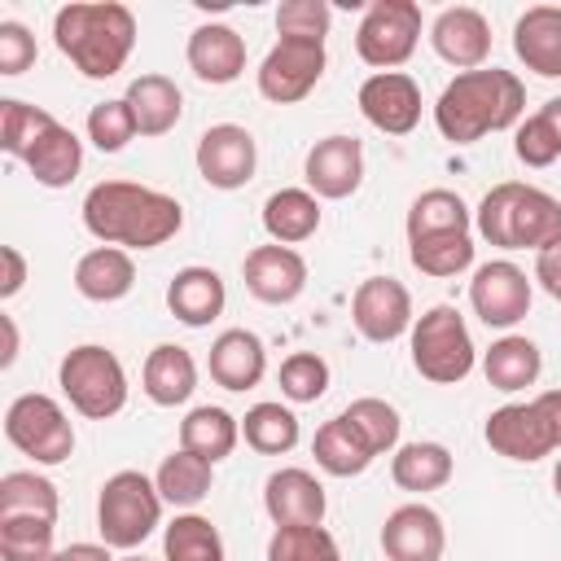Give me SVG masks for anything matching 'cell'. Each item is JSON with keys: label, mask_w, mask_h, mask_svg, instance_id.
Masks as SVG:
<instances>
[{"label": "cell", "mask_w": 561, "mask_h": 561, "mask_svg": "<svg viewBox=\"0 0 561 561\" xmlns=\"http://www.w3.org/2000/svg\"><path fill=\"white\" fill-rule=\"evenodd\" d=\"M324 66H329L324 44L280 35V39L267 48L263 66L254 70L259 96L272 101V105H294V101H302V96L324 79Z\"/></svg>", "instance_id": "11"}, {"label": "cell", "mask_w": 561, "mask_h": 561, "mask_svg": "<svg viewBox=\"0 0 561 561\" xmlns=\"http://www.w3.org/2000/svg\"><path fill=\"white\" fill-rule=\"evenodd\" d=\"M53 561H114V557H110V543H70V548H57Z\"/></svg>", "instance_id": "51"}, {"label": "cell", "mask_w": 561, "mask_h": 561, "mask_svg": "<svg viewBox=\"0 0 561 561\" xmlns=\"http://www.w3.org/2000/svg\"><path fill=\"white\" fill-rule=\"evenodd\" d=\"M83 228L101 245L118 250H158L184 228V206L149 184L101 180L83 197Z\"/></svg>", "instance_id": "1"}, {"label": "cell", "mask_w": 561, "mask_h": 561, "mask_svg": "<svg viewBox=\"0 0 561 561\" xmlns=\"http://www.w3.org/2000/svg\"><path fill=\"white\" fill-rule=\"evenodd\" d=\"M127 105L136 114L140 136H167V131H175V123L184 114V92L167 75H136L127 83Z\"/></svg>", "instance_id": "28"}, {"label": "cell", "mask_w": 561, "mask_h": 561, "mask_svg": "<svg viewBox=\"0 0 561 561\" xmlns=\"http://www.w3.org/2000/svg\"><path fill=\"white\" fill-rule=\"evenodd\" d=\"M48 517H0V561H53Z\"/></svg>", "instance_id": "40"}, {"label": "cell", "mask_w": 561, "mask_h": 561, "mask_svg": "<svg viewBox=\"0 0 561 561\" xmlns=\"http://www.w3.org/2000/svg\"><path fill=\"white\" fill-rule=\"evenodd\" d=\"M48 123H53L48 110L26 105V101H18V96H4V101H0V149H4L9 158H26V149L39 140V131H44Z\"/></svg>", "instance_id": "43"}, {"label": "cell", "mask_w": 561, "mask_h": 561, "mask_svg": "<svg viewBox=\"0 0 561 561\" xmlns=\"http://www.w3.org/2000/svg\"><path fill=\"white\" fill-rule=\"evenodd\" d=\"M443 548H447V530L430 504L412 500L386 513V526H381L386 561H443Z\"/></svg>", "instance_id": "18"}, {"label": "cell", "mask_w": 561, "mask_h": 561, "mask_svg": "<svg viewBox=\"0 0 561 561\" xmlns=\"http://www.w3.org/2000/svg\"><path fill=\"white\" fill-rule=\"evenodd\" d=\"M421 44V4L416 0H373L355 31V53L373 70L403 66Z\"/></svg>", "instance_id": "10"}, {"label": "cell", "mask_w": 561, "mask_h": 561, "mask_svg": "<svg viewBox=\"0 0 561 561\" xmlns=\"http://www.w3.org/2000/svg\"><path fill=\"white\" fill-rule=\"evenodd\" d=\"M35 66V35L22 22H0V75H22Z\"/></svg>", "instance_id": "48"}, {"label": "cell", "mask_w": 561, "mask_h": 561, "mask_svg": "<svg viewBox=\"0 0 561 561\" xmlns=\"http://www.w3.org/2000/svg\"><path fill=\"white\" fill-rule=\"evenodd\" d=\"M342 416L364 434V443H368L377 456H386V451L399 447V430H403V421H399L394 403H386V399H377V394H364V399L346 403Z\"/></svg>", "instance_id": "42"}, {"label": "cell", "mask_w": 561, "mask_h": 561, "mask_svg": "<svg viewBox=\"0 0 561 561\" xmlns=\"http://www.w3.org/2000/svg\"><path fill=\"white\" fill-rule=\"evenodd\" d=\"M224 302H228V289H224V276L215 267H197V263L180 267L167 285V307L188 329H206L210 320H219Z\"/></svg>", "instance_id": "24"}, {"label": "cell", "mask_w": 561, "mask_h": 561, "mask_svg": "<svg viewBox=\"0 0 561 561\" xmlns=\"http://www.w3.org/2000/svg\"><path fill=\"white\" fill-rule=\"evenodd\" d=\"M184 57H188V70L210 88L237 83L245 75V39L224 22H202L188 35Z\"/></svg>", "instance_id": "22"}, {"label": "cell", "mask_w": 561, "mask_h": 561, "mask_svg": "<svg viewBox=\"0 0 561 561\" xmlns=\"http://www.w3.org/2000/svg\"><path fill=\"white\" fill-rule=\"evenodd\" d=\"M197 175L210 184V188H245L254 180V167H259V145L254 136L241 127V123H215L202 131L197 140Z\"/></svg>", "instance_id": "13"}, {"label": "cell", "mask_w": 561, "mask_h": 561, "mask_svg": "<svg viewBox=\"0 0 561 561\" xmlns=\"http://www.w3.org/2000/svg\"><path fill=\"white\" fill-rule=\"evenodd\" d=\"M311 456H316V465H320L329 478H359V473L377 460V451L364 443V434H359L342 412L316 430Z\"/></svg>", "instance_id": "31"}, {"label": "cell", "mask_w": 561, "mask_h": 561, "mask_svg": "<svg viewBox=\"0 0 561 561\" xmlns=\"http://www.w3.org/2000/svg\"><path fill=\"white\" fill-rule=\"evenodd\" d=\"M329 390V364L316 351H294L280 364V394L289 403H316Z\"/></svg>", "instance_id": "45"}, {"label": "cell", "mask_w": 561, "mask_h": 561, "mask_svg": "<svg viewBox=\"0 0 561 561\" xmlns=\"http://www.w3.org/2000/svg\"><path fill=\"white\" fill-rule=\"evenodd\" d=\"M153 482H158V491H162L167 504H175V508H197V504L210 495L215 465L202 460V456H193V451H184V447H175V451L158 465Z\"/></svg>", "instance_id": "34"}, {"label": "cell", "mask_w": 561, "mask_h": 561, "mask_svg": "<svg viewBox=\"0 0 561 561\" xmlns=\"http://www.w3.org/2000/svg\"><path fill=\"white\" fill-rule=\"evenodd\" d=\"M263 228L276 245H298L320 232V197L311 188H276L263 202Z\"/></svg>", "instance_id": "32"}, {"label": "cell", "mask_w": 561, "mask_h": 561, "mask_svg": "<svg viewBox=\"0 0 561 561\" xmlns=\"http://www.w3.org/2000/svg\"><path fill=\"white\" fill-rule=\"evenodd\" d=\"M355 105L377 131L408 136L421 123V83L412 75H403V70H377V75H368L359 83Z\"/></svg>", "instance_id": "15"}, {"label": "cell", "mask_w": 561, "mask_h": 561, "mask_svg": "<svg viewBox=\"0 0 561 561\" xmlns=\"http://www.w3.org/2000/svg\"><path fill=\"white\" fill-rule=\"evenodd\" d=\"M0 324H4V359L0 364L9 368L18 359V324H13V316H0Z\"/></svg>", "instance_id": "53"}, {"label": "cell", "mask_w": 561, "mask_h": 561, "mask_svg": "<svg viewBox=\"0 0 561 561\" xmlns=\"http://www.w3.org/2000/svg\"><path fill=\"white\" fill-rule=\"evenodd\" d=\"M351 320L359 329L364 342L373 346H390L399 342L403 333H412V294L403 280L394 276H368L355 285L351 294Z\"/></svg>", "instance_id": "12"}, {"label": "cell", "mask_w": 561, "mask_h": 561, "mask_svg": "<svg viewBox=\"0 0 561 561\" xmlns=\"http://www.w3.org/2000/svg\"><path fill=\"white\" fill-rule=\"evenodd\" d=\"M241 438V421L228 412V408H215V403H202V408H188V416L180 421V447L219 465L232 456Z\"/></svg>", "instance_id": "33"}, {"label": "cell", "mask_w": 561, "mask_h": 561, "mask_svg": "<svg viewBox=\"0 0 561 561\" xmlns=\"http://www.w3.org/2000/svg\"><path fill=\"white\" fill-rule=\"evenodd\" d=\"M456 473V460L443 443H430V438H416V443H403L394 447L390 456V478L399 491H412V495H425V491H438L447 486Z\"/></svg>", "instance_id": "30"}, {"label": "cell", "mask_w": 561, "mask_h": 561, "mask_svg": "<svg viewBox=\"0 0 561 561\" xmlns=\"http://www.w3.org/2000/svg\"><path fill=\"white\" fill-rule=\"evenodd\" d=\"M539 118L548 123V131H552V140H557V149H561V96L543 101V105H539Z\"/></svg>", "instance_id": "52"}, {"label": "cell", "mask_w": 561, "mask_h": 561, "mask_svg": "<svg viewBox=\"0 0 561 561\" xmlns=\"http://www.w3.org/2000/svg\"><path fill=\"white\" fill-rule=\"evenodd\" d=\"M482 373H486V381H491L495 390L517 394V390H526V386L539 381L543 355H539V346H535L530 337L504 333V337H495V342L482 351Z\"/></svg>", "instance_id": "29"}, {"label": "cell", "mask_w": 561, "mask_h": 561, "mask_svg": "<svg viewBox=\"0 0 561 561\" xmlns=\"http://www.w3.org/2000/svg\"><path fill=\"white\" fill-rule=\"evenodd\" d=\"M131 285H136L131 250L96 245V250H88V254L75 263V289H79L88 302H118V298L131 294Z\"/></svg>", "instance_id": "26"}, {"label": "cell", "mask_w": 561, "mask_h": 561, "mask_svg": "<svg viewBox=\"0 0 561 561\" xmlns=\"http://www.w3.org/2000/svg\"><path fill=\"white\" fill-rule=\"evenodd\" d=\"M4 438L35 465H61L75 456V425L53 394H18L4 408Z\"/></svg>", "instance_id": "9"}, {"label": "cell", "mask_w": 561, "mask_h": 561, "mask_svg": "<svg viewBox=\"0 0 561 561\" xmlns=\"http://www.w3.org/2000/svg\"><path fill=\"white\" fill-rule=\"evenodd\" d=\"M469 228H473V210L451 188H425L408 206V241L434 237V232H469Z\"/></svg>", "instance_id": "36"}, {"label": "cell", "mask_w": 561, "mask_h": 561, "mask_svg": "<svg viewBox=\"0 0 561 561\" xmlns=\"http://www.w3.org/2000/svg\"><path fill=\"white\" fill-rule=\"evenodd\" d=\"M526 114V88L513 70L482 66L460 70L434 101V127L451 145H478L491 131L517 127Z\"/></svg>", "instance_id": "2"}, {"label": "cell", "mask_w": 561, "mask_h": 561, "mask_svg": "<svg viewBox=\"0 0 561 561\" xmlns=\"http://www.w3.org/2000/svg\"><path fill=\"white\" fill-rule=\"evenodd\" d=\"M162 491L153 478H145L140 469H118L101 482V495H96V530H101V543L110 548H123V552H136L162 522Z\"/></svg>", "instance_id": "5"}, {"label": "cell", "mask_w": 561, "mask_h": 561, "mask_svg": "<svg viewBox=\"0 0 561 561\" xmlns=\"http://www.w3.org/2000/svg\"><path fill=\"white\" fill-rule=\"evenodd\" d=\"M469 307L486 329H513L530 311V280L517 263L491 259L469 280Z\"/></svg>", "instance_id": "14"}, {"label": "cell", "mask_w": 561, "mask_h": 561, "mask_svg": "<svg viewBox=\"0 0 561 561\" xmlns=\"http://www.w3.org/2000/svg\"><path fill=\"white\" fill-rule=\"evenodd\" d=\"M473 250H478V245H473L469 232H434V237L408 241L412 267L425 272V276H438V280L469 272V267H473Z\"/></svg>", "instance_id": "38"}, {"label": "cell", "mask_w": 561, "mask_h": 561, "mask_svg": "<svg viewBox=\"0 0 561 561\" xmlns=\"http://www.w3.org/2000/svg\"><path fill=\"white\" fill-rule=\"evenodd\" d=\"M140 386H145L149 403H158V408L188 403L193 390H197V364H193V355H188L184 346H175V342H158V346L145 355Z\"/></svg>", "instance_id": "25"}, {"label": "cell", "mask_w": 561, "mask_h": 561, "mask_svg": "<svg viewBox=\"0 0 561 561\" xmlns=\"http://www.w3.org/2000/svg\"><path fill=\"white\" fill-rule=\"evenodd\" d=\"M26 171L35 175V184H44V188H66L75 175H79V167H83V140L66 127V123H48L44 131H39V140L26 149Z\"/></svg>", "instance_id": "27"}, {"label": "cell", "mask_w": 561, "mask_h": 561, "mask_svg": "<svg viewBox=\"0 0 561 561\" xmlns=\"http://www.w3.org/2000/svg\"><path fill=\"white\" fill-rule=\"evenodd\" d=\"M206 368H210V381L224 386V390H232V394L254 390L263 381V373H267V346L250 329H224L210 342Z\"/></svg>", "instance_id": "21"}, {"label": "cell", "mask_w": 561, "mask_h": 561, "mask_svg": "<svg viewBox=\"0 0 561 561\" xmlns=\"http://www.w3.org/2000/svg\"><path fill=\"white\" fill-rule=\"evenodd\" d=\"M57 486L35 469H13L0 478V517H48L57 522Z\"/></svg>", "instance_id": "39"}, {"label": "cell", "mask_w": 561, "mask_h": 561, "mask_svg": "<svg viewBox=\"0 0 561 561\" xmlns=\"http://www.w3.org/2000/svg\"><path fill=\"white\" fill-rule=\"evenodd\" d=\"M263 508L272 517V526H320L324 522V486L316 473L289 465V469H276L267 473L263 482Z\"/></svg>", "instance_id": "19"}, {"label": "cell", "mask_w": 561, "mask_h": 561, "mask_svg": "<svg viewBox=\"0 0 561 561\" xmlns=\"http://www.w3.org/2000/svg\"><path fill=\"white\" fill-rule=\"evenodd\" d=\"M430 44L434 53L456 66V70H482V61L491 57V22L469 9V4H451L434 18L430 26Z\"/></svg>", "instance_id": "20"}, {"label": "cell", "mask_w": 561, "mask_h": 561, "mask_svg": "<svg viewBox=\"0 0 561 561\" xmlns=\"http://www.w3.org/2000/svg\"><path fill=\"white\" fill-rule=\"evenodd\" d=\"M302 175L316 197L342 202L364 184V145L355 136H324L307 149Z\"/></svg>", "instance_id": "16"}, {"label": "cell", "mask_w": 561, "mask_h": 561, "mask_svg": "<svg viewBox=\"0 0 561 561\" xmlns=\"http://www.w3.org/2000/svg\"><path fill=\"white\" fill-rule=\"evenodd\" d=\"M513 153H517L522 167H535V171H539V167H552V162L561 158V149H557V140H552V131H548V123H543L539 114H530V118L517 123Z\"/></svg>", "instance_id": "47"}, {"label": "cell", "mask_w": 561, "mask_h": 561, "mask_svg": "<svg viewBox=\"0 0 561 561\" xmlns=\"http://www.w3.org/2000/svg\"><path fill=\"white\" fill-rule=\"evenodd\" d=\"M241 438L259 456H285V451L298 447L302 430H298V416L285 403H254L241 416Z\"/></svg>", "instance_id": "37"}, {"label": "cell", "mask_w": 561, "mask_h": 561, "mask_svg": "<svg viewBox=\"0 0 561 561\" xmlns=\"http://www.w3.org/2000/svg\"><path fill=\"white\" fill-rule=\"evenodd\" d=\"M552 491H557V500H561V460H557V469H552Z\"/></svg>", "instance_id": "54"}, {"label": "cell", "mask_w": 561, "mask_h": 561, "mask_svg": "<svg viewBox=\"0 0 561 561\" xmlns=\"http://www.w3.org/2000/svg\"><path fill=\"white\" fill-rule=\"evenodd\" d=\"M118 561H149V557H140V552H127V557H118Z\"/></svg>", "instance_id": "55"}, {"label": "cell", "mask_w": 561, "mask_h": 561, "mask_svg": "<svg viewBox=\"0 0 561 561\" xmlns=\"http://www.w3.org/2000/svg\"><path fill=\"white\" fill-rule=\"evenodd\" d=\"M513 53L539 79H561V4H530L513 22Z\"/></svg>", "instance_id": "23"}, {"label": "cell", "mask_w": 561, "mask_h": 561, "mask_svg": "<svg viewBox=\"0 0 561 561\" xmlns=\"http://www.w3.org/2000/svg\"><path fill=\"white\" fill-rule=\"evenodd\" d=\"M478 364L465 316L451 302H438L412 320V368L434 386H460Z\"/></svg>", "instance_id": "8"}, {"label": "cell", "mask_w": 561, "mask_h": 561, "mask_svg": "<svg viewBox=\"0 0 561 561\" xmlns=\"http://www.w3.org/2000/svg\"><path fill=\"white\" fill-rule=\"evenodd\" d=\"M162 561H228L219 526L202 513H175L162 530Z\"/></svg>", "instance_id": "35"}, {"label": "cell", "mask_w": 561, "mask_h": 561, "mask_svg": "<svg viewBox=\"0 0 561 561\" xmlns=\"http://www.w3.org/2000/svg\"><path fill=\"white\" fill-rule=\"evenodd\" d=\"M267 561H342V552L324 526H276L267 539Z\"/></svg>", "instance_id": "41"}, {"label": "cell", "mask_w": 561, "mask_h": 561, "mask_svg": "<svg viewBox=\"0 0 561 561\" xmlns=\"http://www.w3.org/2000/svg\"><path fill=\"white\" fill-rule=\"evenodd\" d=\"M482 438L495 456L535 465L561 447V390H543L530 403H504L486 416Z\"/></svg>", "instance_id": "6"}, {"label": "cell", "mask_w": 561, "mask_h": 561, "mask_svg": "<svg viewBox=\"0 0 561 561\" xmlns=\"http://www.w3.org/2000/svg\"><path fill=\"white\" fill-rule=\"evenodd\" d=\"M535 280L543 285V294H552L561 302V241L535 254Z\"/></svg>", "instance_id": "49"}, {"label": "cell", "mask_w": 561, "mask_h": 561, "mask_svg": "<svg viewBox=\"0 0 561 561\" xmlns=\"http://www.w3.org/2000/svg\"><path fill=\"white\" fill-rule=\"evenodd\" d=\"M473 228L486 245L500 250H548L561 241V197H552L539 184L504 180L486 188V197L473 210Z\"/></svg>", "instance_id": "4"}, {"label": "cell", "mask_w": 561, "mask_h": 561, "mask_svg": "<svg viewBox=\"0 0 561 561\" xmlns=\"http://www.w3.org/2000/svg\"><path fill=\"white\" fill-rule=\"evenodd\" d=\"M131 136H140V131H136V114H131L127 96L96 101V105L88 110V140H92L101 153H118V149H127Z\"/></svg>", "instance_id": "44"}, {"label": "cell", "mask_w": 561, "mask_h": 561, "mask_svg": "<svg viewBox=\"0 0 561 561\" xmlns=\"http://www.w3.org/2000/svg\"><path fill=\"white\" fill-rule=\"evenodd\" d=\"M53 39L83 79H114L136 48V13L118 0H75L57 9Z\"/></svg>", "instance_id": "3"}, {"label": "cell", "mask_w": 561, "mask_h": 561, "mask_svg": "<svg viewBox=\"0 0 561 561\" xmlns=\"http://www.w3.org/2000/svg\"><path fill=\"white\" fill-rule=\"evenodd\" d=\"M245 289L250 298L267 302V307H285L307 289V259L294 245H254L241 263Z\"/></svg>", "instance_id": "17"}, {"label": "cell", "mask_w": 561, "mask_h": 561, "mask_svg": "<svg viewBox=\"0 0 561 561\" xmlns=\"http://www.w3.org/2000/svg\"><path fill=\"white\" fill-rule=\"evenodd\" d=\"M57 386L70 399V408L88 421H110L127 408V373L110 346L83 342L70 346L57 364Z\"/></svg>", "instance_id": "7"}, {"label": "cell", "mask_w": 561, "mask_h": 561, "mask_svg": "<svg viewBox=\"0 0 561 561\" xmlns=\"http://www.w3.org/2000/svg\"><path fill=\"white\" fill-rule=\"evenodd\" d=\"M0 263H4V276H0V298L22 294V285H26V259H22V250H18V245H4V250H0Z\"/></svg>", "instance_id": "50"}, {"label": "cell", "mask_w": 561, "mask_h": 561, "mask_svg": "<svg viewBox=\"0 0 561 561\" xmlns=\"http://www.w3.org/2000/svg\"><path fill=\"white\" fill-rule=\"evenodd\" d=\"M329 26H333V9H329L324 0H285V4L276 9V35L324 44Z\"/></svg>", "instance_id": "46"}]
</instances>
